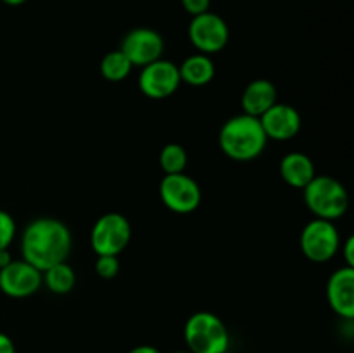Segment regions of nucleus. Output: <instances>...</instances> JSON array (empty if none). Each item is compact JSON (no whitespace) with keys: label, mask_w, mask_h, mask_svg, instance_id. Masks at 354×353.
<instances>
[{"label":"nucleus","mask_w":354,"mask_h":353,"mask_svg":"<svg viewBox=\"0 0 354 353\" xmlns=\"http://www.w3.org/2000/svg\"><path fill=\"white\" fill-rule=\"evenodd\" d=\"M71 232L57 218H35L26 225L21 237V255L24 262L45 272L52 265L66 262L71 253Z\"/></svg>","instance_id":"nucleus-1"},{"label":"nucleus","mask_w":354,"mask_h":353,"mask_svg":"<svg viewBox=\"0 0 354 353\" xmlns=\"http://www.w3.org/2000/svg\"><path fill=\"white\" fill-rule=\"evenodd\" d=\"M218 142L221 151L230 159L251 161L265 151L268 137L259 118L242 113L225 121L218 135Z\"/></svg>","instance_id":"nucleus-2"},{"label":"nucleus","mask_w":354,"mask_h":353,"mask_svg":"<svg viewBox=\"0 0 354 353\" xmlns=\"http://www.w3.org/2000/svg\"><path fill=\"white\" fill-rule=\"evenodd\" d=\"M187 348L190 353H223L230 348V332L218 315L196 311L183 327Z\"/></svg>","instance_id":"nucleus-3"},{"label":"nucleus","mask_w":354,"mask_h":353,"mask_svg":"<svg viewBox=\"0 0 354 353\" xmlns=\"http://www.w3.org/2000/svg\"><path fill=\"white\" fill-rule=\"evenodd\" d=\"M303 190L304 203L317 218L334 221L348 211V190L334 176L315 175Z\"/></svg>","instance_id":"nucleus-4"},{"label":"nucleus","mask_w":354,"mask_h":353,"mask_svg":"<svg viewBox=\"0 0 354 353\" xmlns=\"http://www.w3.org/2000/svg\"><path fill=\"white\" fill-rule=\"evenodd\" d=\"M131 239V225L128 218L121 213L102 215L97 218L90 234V242H92L93 251L97 256L111 255L118 256L127 249Z\"/></svg>","instance_id":"nucleus-5"},{"label":"nucleus","mask_w":354,"mask_h":353,"mask_svg":"<svg viewBox=\"0 0 354 353\" xmlns=\"http://www.w3.org/2000/svg\"><path fill=\"white\" fill-rule=\"evenodd\" d=\"M341 248V237L334 221L313 218L301 232V249L313 263H325L334 258Z\"/></svg>","instance_id":"nucleus-6"},{"label":"nucleus","mask_w":354,"mask_h":353,"mask_svg":"<svg viewBox=\"0 0 354 353\" xmlns=\"http://www.w3.org/2000/svg\"><path fill=\"white\" fill-rule=\"evenodd\" d=\"M159 196L168 210L180 215L192 213L199 208L201 199H203L199 183L185 173L162 176L159 183Z\"/></svg>","instance_id":"nucleus-7"},{"label":"nucleus","mask_w":354,"mask_h":353,"mask_svg":"<svg viewBox=\"0 0 354 353\" xmlns=\"http://www.w3.org/2000/svg\"><path fill=\"white\" fill-rule=\"evenodd\" d=\"M189 38L201 54L209 55L227 47L230 30L223 17L207 10L192 17L189 24Z\"/></svg>","instance_id":"nucleus-8"},{"label":"nucleus","mask_w":354,"mask_h":353,"mask_svg":"<svg viewBox=\"0 0 354 353\" xmlns=\"http://www.w3.org/2000/svg\"><path fill=\"white\" fill-rule=\"evenodd\" d=\"M182 78H180L178 66L166 59H158L151 64L144 66L138 76L140 92L149 99H166L178 90Z\"/></svg>","instance_id":"nucleus-9"},{"label":"nucleus","mask_w":354,"mask_h":353,"mask_svg":"<svg viewBox=\"0 0 354 353\" xmlns=\"http://www.w3.org/2000/svg\"><path fill=\"white\" fill-rule=\"evenodd\" d=\"M121 52L128 57L131 66H144L161 59L165 51V40L161 33L152 28H135L124 35L121 42Z\"/></svg>","instance_id":"nucleus-10"},{"label":"nucleus","mask_w":354,"mask_h":353,"mask_svg":"<svg viewBox=\"0 0 354 353\" xmlns=\"http://www.w3.org/2000/svg\"><path fill=\"white\" fill-rule=\"evenodd\" d=\"M41 272L24 260H12L0 269V291L10 298H28L41 286Z\"/></svg>","instance_id":"nucleus-11"},{"label":"nucleus","mask_w":354,"mask_h":353,"mask_svg":"<svg viewBox=\"0 0 354 353\" xmlns=\"http://www.w3.org/2000/svg\"><path fill=\"white\" fill-rule=\"evenodd\" d=\"M261 127L265 130L266 137L273 141H290L296 137L301 130V114L296 107L289 104L275 102L266 113L259 116Z\"/></svg>","instance_id":"nucleus-12"},{"label":"nucleus","mask_w":354,"mask_h":353,"mask_svg":"<svg viewBox=\"0 0 354 353\" xmlns=\"http://www.w3.org/2000/svg\"><path fill=\"white\" fill-rule=\"evenodd\" d=\"M327 300L332 310L346 320L354 318V266H341L327 282Z\"/></svg>","instance_id":"nucleus-13"},{"label":"nucleus","mask_w":354,"mask_h":353,"mask_svg":"<svg viewBox=\"0 0 354 353\" xmlns=\"http://www.w3.org/2000/svg\"><path fill=\"white\" fill-rule=\"evenodd\" d=\"M277 102V89L270 80H252L242 93V109L249 116L259 118Z\"/></svg>","instance_id":"nucleus-14"},{"label":"nucleus","mask_w":354,"mask_h":353,"mask_svg":"<svg viewBox=\"0 0 354 353\" xmlns=\"http://www.w3.org/2000/svg\"><path fill=\"white\" fill-rule=\"evenodd\" d=\"M315 175L313 159L303 152H289L280 161V176L294 189H304Z\"/></svg>","instance_id":"nucleus-15"},{"label":"nucleus","mask_w":354,"mask_h":353,"mask_svg":"<svg viewBox=\"0 0 354 353\" xmlns=\"http://www.w3.org/2000/svg\"><path fill=\"white\" fill-rule=\"evenodd\" d=\"M178 71L182 82L189 83L192 87H203L207 85L214 78L216 69H214V64L209 59V55L199 52V54L187 57L178 68Z\"/></svg>","instance_id":"nucleus-16"},{"label":"nucleus","mask_w":354,"mask_h":353,"mask_svg":"<svg viewBox=\"0 0 354 353\" xmlns=\"http://www.w3.org/2000/svg\"><path fill=\"white\" fill-rule=\"evenodd\" d=\"M41 282L55 294H66L75 287L76 273L71 265L66 262L52 265L45 272H41Z\"/></svg>","instance_id":"nucleus-17"},{"label":"nucleus","mask_w":354,"mask_h":353,"mask_svg":"<svg viewBox=\"0 0 354 353\" xmlns=\"http://www.w3.org/2000/svg\"><path fill=\"white\" fill-rule=\"evenodd\" d=\"M131 62L121 51H113L106 54L100 61V75L109 82H123L131 73Z\"/></svg>","instance_id":"nucleus-18"},{"label":"nucleus","mask_w":354,"mask_h":353,"mask_svg":"<svg viewBox=\"0 0 354 353\" xmlns=\"http://www.w3.org/2000/svg\"><path fill=\"white\" fill-rule=\"evenodd\" d=\"M187 161H189L187 151L180 144H175V142L173 144H166L161 149V154H159V166L162 168L165 175L183 173Z\"/></svg>","instance_id":"nucleus-19"},{"label":"nucleus","mask_w":354,"mask_h":353,"mask_svg":"<svg viewBox=\"0 0 354 353\" xmlns=\"http://www.w3.org/2000/svg\"><path fill=\"white\" fill-rule=\"evenodd\" d=\"M16 237V221L12 215L0 210V249H9Z\"/></svg>","instance_id":"nucleus-20"},{"label":"nucleus","mask_w":354,"mask_h":353,"mask_svg":"<svg viewBox=\"0 0 354 353\" xmlns=\"http://www.w3.org/2000/svg\"><path fill=\"white\" fill-rule=\"evenodd\" d=\"M95 272L100 279H114L120 273V260L118 256L100 255L97 256Z\"/></svg>","instance_id":"nucleus-21"},{"label":"nucleus","mask_w":354,"mask_h":353,"mask_svg":"<svg viewBox=\"0 0 354 353\" xmlns=\"http://www.w3.org/2000/svg\"><path fill=\"white\" fill-rule=\"evenodd\" d=\"M211 6V0H182V7L190 16H199V14L207 12Z\"/></svg>","instance_id":"nucleus-22"},{"label":"nucleus","mask_w":354,"mask_h":353,"mask_svg":"<svg viewBox=\"0 0 354 353\" xmlns=\"http://www.w3.org/2000/svg\"><path fill=\"white\" fill-rule=\"evenodd\" d=\"M342 256L346 260V265L354 266V237H348V241L342 244Z\"/></svg>","instance_id":"nucleus-23"},{"label":"nucleus","mask_w":354,"mask_h":353,"mask_svg":"<svg viewBox=\"0 0 354 353\" xmlns=\"http://www.w3.org/2000/svg\"><path fill=\"white\" fill-rule=\"evenodd\" d=\"M0 353H16L14 341L6 334V332H0Z\"/></svg>","instance_id":"nucleus-24"},{"label":"nucleus","mask_w":354,"mask_h":353,"mask_svg":"<svg viewBox=\"0 0 354 353\" xmlns=\"http://www.w3.org/2000/svg\"><path fill=\"white\" fill-rule=\"evenodd\" d=\"M128 353H161L159 352L156 346H151V345H140V346H135V348H131Z\"/></svg>","instance_id":"nucleus-25"},{"label":"nucleus","mask_w":354,"mask_h":353,"mask_svg":"<svg viewBox=\"0 0 354 353\" xmlns=\"http://www.w3.org/2000/svg\"><path fill=\"white\" fill-rule=\"evenodd\" d=\"M12 262V256H10L9 249H0V269L7 266Z\"/></svg>","instance_id":"nucleus-26"},{"label":"nucleus","mask_w":354,"mask_h":353,"mask_svg":"<svg viewBox=\"0 0 354 353\" xmlns=\"http://www.w3.org/2000/svg\"><path fill=\"white\" fill-rule=\"evenodd\" d=\"M0 2H3L6 6H10V7H17V6H23V3H26L28 0H0Z\"/></svg>","instance_id":"nucleus-27"},{"label":"nucleus","mask_w":354,"mask_h":353,"mask_svg":"<svg viewBox=\"0 0 354 353\" xmlns=\"http://www.w3.org/2000/svg\"><path fill=\"white\" fill-rule=\"evenodd\" d=\"M175 353H190L189 350H180V352H175Z\"/></svg>","instance_id":"nucleus-28"},{"label":"nucleus","mask_w":354,"mask_h":353,"mask_svg":"<svg viewBox=\"0 0 354 353\" xmlns=\"http://www.w3.org/2000/svg\"><path fill=\"white\" fill-rule=\"evenodd\" d=\"M223 353H234V352H230V350H227V352H223Z\"/></svg>","instance_id":"nucleus-29"}]
</instances>
